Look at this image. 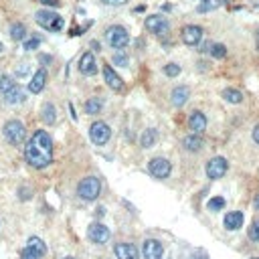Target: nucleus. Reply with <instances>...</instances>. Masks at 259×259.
<instances>
[{
  "label": "nucleus",
  "mask_w": 259,
  "mask_h": 259,
  "mask_svg": "<svg viewBox=\"0 0 259 259\" xmlns=\"http://www.w3.org/2000/svg\"><path fill=\"white\" fill-rule=\"evenodd\" d=\"M41 3H43V5H47V7H57V5H59L57 0H41Z\"/></svg>",
  "instance_id": "a19ab883"
},
{
  "label": "nucleus",
  "mask_w": 259,
  "mask_h": 259,
  "mask_svg": "<svg viewBox=\"0 0 259 259\" xmlns=\"http://www.w3.org/2000/svg\"><path fill=\"white\" fill-rule=\"evenodd\" d=\"M39 45H41V39H39V37H31V39H25V51H35Z\"/></svg>",
  "instance_id": "7c9ffc66"
},
{
  "label": "nucleus",
  "mask_w": 259,
  "mask_h": 259,
  "mask_svg": "<svg viewBox=\"0 0 259 259\" xmlns=\"http://www.w3.org/2000/svg\"><path fill=\"white\" fill-rule=\"evenodd\" d=\"M45 83H47V71H45V69H39V71L33 75L31 83H29V91H31V93H41L43 87H45Z\"/></svg>",
  "instance_id": "6ab92c4d"
},
{
  "label": "nucleus",
  "mask_w": 259,
  "mask_h": 259,
  "mask_svg": "<svg viewBox=\"0 0 259 259\" xmlns=\"http://www.w3.org/2000/svg\"><path fill=\"white\" fill-rule=\"evenodd\" d=\"M223 207H225V199L223 197H215V199H211L209 203H207V209L209 211H223Z\"/></svg>",
  "instance_id": "cd10ccee"
},
{
  "label": "nucleus",
  "mask_w": 259,
  "mask_h": 259,
  "mask_svg": "<svg viewBox=\"0 0 259 259\" xmlns=\"http://www.w3.org/2000/svg\"><path fill=\"white\" fill-rule=\"evenodd\" d=\"M79 71H81L83 75H95L97 65H95L93 53H83V55H81V59H79Z\"/></svg>",
  "instance_id": "2eb2a0df"
},
{
  "label": "nucleus",
  "mask_w": 259,
  "mask_h": 259,
  "mask_svg": "<svg viewBox=\"0 0 259 259\" xmlns=\"http://www.w3.org/2000/svg\"><path fill=\"white\" fill-rule=\"evenodd\" d=\"M221 5V0H205V3L199 7V11L201 13H207V11H213V9H217Z\"/></svg>",
  "instance_id": "c756f323"
},
{
  "label": "nucleus",
  "mask_w": 259,
  "mask_h": 259,
  "mask_svg": "<svg viewBox=\"0 0 259 259\" xmlns=\"http://www.w3.org/2000/svg\"><path fill=\"white\" fill-rule=\"evenodd\" d=\"M255 207H257V209H259V195H257V197H255Z\"/></svg>",
  "instance_id": "c03bdc74"
},
{
  "label": "nucleus",
  "mask_w": 259,
  "mask_h": 259,
  "mask_svg": "<svg viewBox=\"0 0 259 259\" xmlns=\"http://www.w3.org/2000/svg\"><path fill=\"white\" fill-rule=\"evenodd\" d=\"M101 107H103V101H101V97H91V99L85 103V111H87L89 115H95V113H99V111H101Z\"/></svg>",
  "instance_id": "bb28decb"
},
{
  "label": "nucleus",
  "mask_w": 259,
  "mask_h": 259,
  "mask_svg": "<svg viewBox=\"0 0 259 259\" xmlns=\"http://www.w3.org/2000/svg\"><path fill=\"white\" fill-rule=\"evenodd\" d=\"M188 127L192 130V134H203L207 130V117L203 111H192L190 117H188Z\"/></svg>",
  "instance_id": "ddd939ff"
},
{
  "label": "nucleus",
  "mask_w": 259,
  "mask_h": 259,
  "mask_svg": "<svg viewBox=\"0 0 259 259\" xmlns=\"http://www.w3.org/2000/svg\"><path fill=\"white\" fill-rule=\"evenodd\" d=\"M223 97H225V101H229V103H241V101H243V93H241L239 89H233V87L225 89V91H223Z\"/></svg>",
  "instance_id": "a878e982"
},
{
  "label": "nucleus",
  "mask_w": 259,
  "mask_h": 259,
  "mask_svg": "<svg viewBox=\"0 0 259 259\" xmlns=\"http://www.w3.org/2000/svg\"><path fill=\"white\" fill-rule=\"evenodd\" d=\"M156 140H158V132H156L154 127H150V130H146V132L142 134L140 144H142V148H152L156 144Z\"/></svg>",
  "instance_id": "5701e85b"
},
{
  "label": "nucleus",
  "mask_w": 259,
  "mask_h": 259,
  "mask_svg": "<svg viewBox=\"0 0 259 259\" xmlns=\"http://www.w3.org/2000/svg\"><path fill=\"white\" fill-rule=\"evenodd\" d=\"M27 247H29V249H33L39 257H43V255L47 253V245H45V241H43V239H39V237H31V239H29V243H27Z\"/></svg>",
  "instance_id": "b1692460"
},
{
  "label": "nucleus",
  "mask_w": 259,
  "mask_h": 259,
  "mask_svg": "<svg viewBox=\"0 0 259 259\" xmlns=\"http://www.w3.org/2000/svg\"><path fill=\"white\" fill-rule=\"evenodd\" d=\"M99 192H101V182H99V178H95V176L83 178V180L79 182V186H77V195H79L83 201H95V199L99 197Z\"/></svg>",
  "instance_id": "f03ea898"
},
{
  "label": "nucleus",
  "mask_w": 259,
  "mask_h": 259,
  "mask_svg": "<svg viewBox=\"0 0 259 259\" xmlns=\"http://www.w3.org/2000/svg\"><path fill=\"white\" fill-rule=\"evenodd\" d=\"M253 140H255V144H259V123L253 127Z\"/></svg>",
  "instance_id": "58836bf2"
},
{
  "label": "nucleus",
  "mask_w": 259,
  "mask_h": 259,
  "mask_svg": "<svg viewBox=\"0 0 259 259\" xmlns=\"http://www.w3.org/2000/svg\"><path fill=\"white\" fill-rule=\"evenodd\" d=\"M255 45H257V49H259V31H257V37H255Z\"/></svg>",
  "instance_id": "37998d69"
},
{
  "label": "nucleus",
  "mask_w": 259,
  "mask_h": 259,
  "mask_svg": "<svg viewBox=\"0 0 259 259\" xmlns=\"http://www.w3.org/2000/svg\"><path fill=\"white\" fill-rule=\"evenodd\" d=\"M188 259H209V255H207L203 249H197L195 253H190V255H188Z\"/></svg>",
  "instance_id": "e433bc0d"
},
{
  "label": "nucleus",
  "mask_w": 259,
  "mask_h": 259,
  "mask_svg": "<svg viewBox=\"0 0 259 259\" xmlns=\"http://www.w3.org/2000/svg\"><path fill=\"white\" fill-rule=\"evenodd\" d=\"M182 146H184L188 152H199V150L203 148V138H201L199 134H190V136H186V138L182 140Z\"/></svg>",
  "instance_id": "412c9836"
},
{
  "label": "nucleus",
  "mask_w": 259,
  "mask_h": 259,
  "mask_svg": "<svg viewBox=\"0 0 259 259\" xmlns=\"http://www.w3.org/2000/svg\"><path fill=\"white\" fill-rule=\"evenodd\" d=\"M101 3H105V5H109V7H119V5H125L127 0H101Z\"/></svg>",
  "instance_id": "4c0bfd02"
},
{
  "label": "nucleus",
  "mask_w": 259,
  "mask_h": 259,
  "mask_svg": "<svg viewBox=\"0 0 259 259\" xmlns=\"http://www.w3.org/2000/svg\"><path fill=\"white\" fill-rule=\"evenodd\" d=\"M5 138L11 142V144H23L25 142V125L23 121L19 119H11L5 123Z\"/></svg>",
  "instance_id": "423d86ee"
},
{
  "label": "nucleus",
  "mask_w": 259,
  "mask_h": 259,
  "mask_svg": "<svg viewBox=\"0 0 259 259\" xmlns=\"http://www.w3.org/2000/svg\"><path fill=\"white\" fill-rule=\"evenodd\" d=\"M0 51H3V45H0Z\"/></svg>",
  "instance_id": "49530a36"
},
{
  "label": "nucleus",
  "mask_w": 259,
  "mask_h": 259,
  "mask_svg": "<svg viewBox=\"0 0 259 259\" xmlns=\"http://www.w3.org/2000/svg\"><path fill=\"white\" fill-rule=\"evenodd\" d=\"M227 168H229L227 160H225L223 156H215V158H211V160L207 162L205 172H207V176H209L211 180H217V178H223V176L227 174Z\"/></svg>",
  "instance_id": "0eeeda50"
},
{
  "label": "nucleus",
  "mask_w": 259,
  "mask_h": 259,
  "mask_svg": "<svg viewBox=\"0 0 259 259\" xmlns=\"http://www.w3.org/2000/svg\"><path fill=\"white\" fill-rule=\"evenodd\" d=\"M253 259H257V257H253Z\"/></svg>",
  "instance_id": "de8ad7c7"
},
{
  "label": "nucleus",
  "mask_w": 259,
  "mask_h": 259,
  "mask_svg": "<svg viewBox=\"0 0 259 259\" xmlns=\"http://www.w3.org/2000/svg\"><path fill=\"white\" fill-rule=\"evenodd\" d=\"M243 221H245V217H243L241 211H231V213H227L223 225H225V229H229V231H237V229L243 227Z\"/></svg>",
  "instance_id": "f3484780"
},
{
  "label": "nucleus",
  "mask_w": 259,
  "mask_h": 259,
  "mask_svg": "<svg viewBox=\"0 0 259 259\" xmlns=\"http://www.w3.org/2000/svg\"><path fill=\"white\" fill-rule=\"evenodd\" d=\"M27 73H29V67H27V65H25V67H19V69H17V75H27Z\"/></svg>",
  "instance_id": "ea45409f"
},
{
  "label": "nucleus",
  "mask_w": 259,
  "mask_h": 259,
  "mask_svg": "<svg viewBox=\"0 0 259 259\" xmlns=\"http://www.w3.org/2000/svg\"><path fill=\"white\" fill-rule=\"evenodd\" d=\"M113 251L117 259H138V249L132 243H117Z\"/></svg>",
  "instance_id": "4468645a"
},
{
  "label": "nucleus",
  "mask_w": 259,
  "mask_h": 259,
  "mask_svg": "<svg viewBox=\"0 0 259 259\" xmlns=\"http://www.w3.org/2000/svg\"><path fill=\"white\" fill-rule=\"evenodd\" d=\"M25 156L27 162L35 168H45L53 162V140L45 130H39V132L33 134V138L25 148Z\"/></svg>",
  "instance_id": "f257e3e1"
},
{
  "label": "nucleus",
  "mask_w": 259,
  "mask_h": 259,
  "mask_svg": "<svg viewBox=\"0 0 259 259\" xmlns=\"http://www.w3.org/2000/svg\"><path fill=\"white\" fill-rule=\"evenodd\" d=\"M180 37H182V43H184V45L197 47V45L203 41V29H201V27H195V25H188V27L182 29Z\"/></svg>",
  "instance_id": "f8f14e48"
},
{
  "label": "nucleus",
  "mask_w": 259,
  "mask_h": 259,
  "mask_svg": "<svg viewBox=\"0 0 259 259\" xmlns=\"http://www.w3.org/2000/svg\"><path fill=\"white\" fill-rule=\"evenodd\" d=\"M247 235H249V239H251V241H259V223H257V221L249 227Z\"/></svg>",
  "instance_id": "72a5a7b5"
},
{
  "label": "nucleus",
  "mask_w": 259,
  "mask_h": 259,
  "mask_svg": "<svg viewBox=\"0 0 259 259\" xmlns=\"http://www.w3.org/2000/svg\"><path fill=\"white\" fill-rule=\"evenodd\" d=\"M19 192H21V199H31V195H29V188H27V190H25V188H21Z\"/></svg>",
  "instance_id": "79ce46f5"
},
{
  "label": "nucleus",
  "mask_w": 259,
  "mask_h": 259,
  "mask_svg": "<svg viewBox=\"0 0 259 259\" xmlns=\"http://www.w3.org/2000/svg\"><path fill=\"white\" fill-rule=\"evenodd\" d=\"M144 259H162L164 257V247L158 239H146L142 247Z\"/></svg>",
  "instance_id": "9d476101"
},
{
  "label": "nucleus",
  "mask_w": 259,
  "mask_h": 259,
  "mask_svg": "<svg viewBox=\"0 0 259 259\" xmlns=\"http://www.w3.org/2000/svg\"><path fill=\"white\" fill-rule=\"evenodd\" d=\"M63 259H75V257H63Z\"/></svg>",
  "instance_id": "a18cd8bd"
},
{
  "label": "nucleus",
  "mask_w": 259,
  "mask_h": 259,
  "mask_svg": "<svg viewBox=\"0 0 259 259\" xmlns=\"http://www.w3.org/2000/svg\"><path fill=\"white\" fill-rule=\"evenodd\" d=\"M146 29L150 33H154V35H166L170 31V25H168V21L164 17L154 15V17H148L146 19Z\"/></svg>",
  "instance_id": "9b49d317"
},
{
  "label": "nucleus",
  "mask_w": 259,
  "mask_h": 259,
  "mask_svg": "<svg viewBox=\"0 0 259 259\" xmlns=\"http://www.w3.org/2000/svg\"><path fill=\"white\" fill-rule=\"evenodd\" d=\"M89 138H91V142L95 146H103L111 138V130H109V125L105 121H93L91 127H89Z\"/></svg>",
  "instance_id": "39448f33"
},
{
  "label": "nucleus",
  "mask_w": 259,
  "mask_h": 259,
  "mask_svg": "<svg viewBox=\"0 0 259 259\" xmlns=\"http://www.w3.org/2000/svg\"><path fill=\"white\" fill-rule=\"evenodd\" d=\"M164 73H166L168 77H176V75L180 73V65H176V63H168V65H164Z\"/></svg>",
  "instance_id": "2f4dec72"
},
{
  "label": "nucleus",
  "mask_w": 259,
  "mask_h": 259,
  "mask_svg": "<svg viewBox=\"0 0 259 259\" xmlns=\"http://www.w3.org/2000/svg\"><path fill=\"white\" fill-rule=\"evenodd\" d=\"M148 170H150V174L154 178H160L162 180V178H168L170 176L172 166H170V162L166 158H152L150 164H148Z\"/></svg>",
  "instance_id": "1a4fd4ad"
},
{
  "label": "nucleus",
  "mask_w": 259,
  "mask_h": 259,
  "mask_svg": "<svg viewBox=\"0 0 259 259\" xmlns=\"http://www.w3.org/2000/svg\"><path fill=\"white\" fill-rule=\"evenodd\" d=\"M211 55L213 57H217V59H223L225 55H227V47L225 45H221V43H217V45H211Z\"/></svg>",
  "instance_id": "c85d7f7f"
},
{
  "label": "nucleus",
  "mask_w": 259,
  "mask_h": 259,
  "mask_svg": "<svg viewBox=\"0 0 259 259\" xmlns=\"http://www.w3.org/2000/svg\"><path fill=\"white\" fill-rule=\"evenodd\" d=\"M21 259H41L33 249H29V247H25L23 249V253H21Z\"/></svg>",
  "instance_id": "c9c22d12"
},
{
  "label": "nucleus",
  "mask_w": 259,
  "mask_h": 259,
  "mask_svg": "<svg viewBox=\"0 0 259 259\" xmlns=\"http://www.w3.org/2000/svg\"><path fill=\"white\" fill-rule=\"evenodd\" d=\"M103 79H105V83H107V87H111L113 91H119L121 87H123V81H121V77L109 67V65H105L103 67Z\"/></svg>",
  "instance_id": "dca6fc26"
},
{
  "label": "nucleus",
  "mask_w": 259,
  "mask_h": 259,
  "mask_svg": "<svg viewBox=\"0 0 259 259\" xmlns=\"http://www.w3.org/2000/svg\"><path fill=\"white\" fill-rule=\"evenodd\" d=\"M35 21H37V25H41L43 29L53 31V33H57V31L63 29V17H59L53 11H39L35 15Z\"/></svg>",
  "instance_id": "7ed1b4c3"
},
{
  "label": "nucleus",
  "mask_w": 259,
  "mask_h": 259,
  "mask_svg": "<svg viewBox=\"0 0 259 259\" xmlns=\"http://www.w3.org/2000/svg\"><path fill=\"white\" fill-rule=\"evenodd\" d=\"M188 97H190V89H188L186 85H178V87H174L172 93H170V99H172V103H174L176 107H182V105L188 101Z\"/></svg>",
  "instance_id": "a211bd4d"
},
{
  "label": "nucleus",
  "mask_w": 259,
  "mask_h": 259,
  "mask_svg": "<svg viewBox=\"0 0 259 259\" xmlns=\"http://www.w3.org/2000/svg\"><path fill=\"white\" fill-rule=\"evenodd\" d=\"M105 39H107V43H109L113 49H123V47H127V43H130L127 31H125L123 27H119V25L109 27V29L105 31Z\"/></svg>",
  "instance_id": "20e7f679"
},
{
  "label": "nucleus",
  "mask_w": 259,
  "mask_h": 259,
  "mask_svg": "<svg viewBox=\"0 0 259 259\" xmlns=\"http://www.w3.org/2000/svg\"><path fill=\"white\" fill-rule=\"evenodd\" d=\"M41 117H43V121H45V123L53 125V123L57 121V111H55V105H53V103H45V105H43V109H41Z\"/></svg>",
  "instance_id": "4be33fe9"
},
{
  "label": "nucleus",
  "mask_w": 259,
  "mask_h": 259,
  "mask_svg": "<svg viewBox=\"0 0 259 259\" xmlns=\"http://www.w3.org/2000/svg\"><path fill=\"white\" fill-rule=\"evenodd\" d=\"M87 237H89V241H93L95 245H103V243L109 241L111 233H109V229H107L103 223H91L89 229H87Z\"/></svg>",
  "instance_id": "6e6552de"
},
{
  "label": "nucleus",
  "mask_w": 259,
  "mask_h": 259,
  "mask_svg": "<svg viewBox=\"0 0 259 259\" xmlns=\"http://www.w3.org/2000/svg\"><path fill=\"white\" fill-rule=\"evenodd\" d=\"M11 39L13 41H25L27 39V27L23 23H15L11 27Z\"/></svg>",
  "instance_id": "393cba45"
},
{
  "label": "nucleus",
  "mask_w": 259,
  "mask_h": 259,
  "mask_svg": "<svg viewBox=\"0 0 259 259\" xmlns=\"http://www.w3.org/2000/svg\"><path fill=\"white\" fill-rule=\"evenodd\" d=\"M13 85H15V81H13V79H9L7 75H0V91L5 93V91H9Z\"/></svg>",
  "instance_id": "473e14b6"
},
{
  "label": "nucleus",
  "mask_w": 259,
  "mask_h": 259,
  "mask_svg": "<svg viewBox=\"0 0 259 259\" xmlns=\"http://www.w3.org/2000/svg\"><path fill=\"white\" fill-rule=\"evenodd\" d=\"M113 63H115V65H119V67H127L130 59H127L123 53H115V55H113Z\"/></svg>",
  "instance_id": "f704fd0d"
},
{
  "label": "nucleus",
  "mask_w": 259,
  "mask_h": 259,
  "mask_svg": "<svg viewBox=\"0 0 259 259\" xmlns=\"http://www.w3.org/2000/svg\"><path fill=\"white\" fill-rule=\"evenodd\" d=\"M5 99H7V103H23L27 97H25V91L15 83L9 91H5Z\"/></svg>",
  "instance_id": "aec40b11"
}]
</instances>
